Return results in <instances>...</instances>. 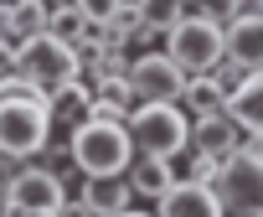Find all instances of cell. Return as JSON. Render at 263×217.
Wrapping results in <instances>:
<instances>
[{"label": "cell", "mask_w": 263, "mask_h": 217, "mask_svg": "<svg viewBox=\"0 0 263 217\" xmlns=\"http://www.w3.org/2000/svg\"><path fill=\"white\" fill-rule=\"evenodd\" d=\"M124 83H129V93H135V103H181V93H186L191 78L165 52H135Z\"/></svg>", "instance_id": "cell-7"}, {"label": "cell", "mask_w": 263, "mask_h": 217, "mask_svg": "<svg viewBox=\"0 0 263 217\" xmlns=\"http://www.w3.org/2000/svg\"><path fill=\"white\" fill-rule=\"evenodd\" d=\"M93 98H98V93H93L83 78H72L67 88H57V93L47 98V114H52V124H67V130H78V124L93 114Z\"/></svg>", "instance_id": "cell-14"}, {"label": "cell", "mask_w": 263, "mask_h": 217, "mask_svg": "<svg viewBox=\"0 0 263 217\" xmlns=\"http://www.w3.org/2000/svg\"><path fill=\"white\" fill-rule=\"evenodd\" d=\"M57 217H98V212H93V207H88V202H78V196H67V202H62V212H57Z\"/></svg>", "instance_id": "cell-25"}, {"label": "cell", "mask_w": 263, "mask_h": 217, "mask_svg": "<svg viewBox=\"0 0 263 217\" xmlns=\"http://www.w3.org/2000/svg\"><path fill=\"white\" fill-rule=\"evenodd\" d=\"M47 21H52V6H47V0H16V6H11V37H16V42L47 37Z\"/></svg>", "instance_id": "cell-18"}, {"label": "cell", "mask_w": 263, "mask_h": 217, "mask_svg": "<svg viewBox=\"0 0 263 217\" xmlns=\"http://www.w3.org/2000/svg\"><path fill=\"white\" fill-rule=\"evenodd\" d=\"M6 217H16V212H6Z\"/></svg>", "instance_id": "cell-28"}, {"label": "cell", "mask_w": 263, "mask_h": 217, "mask_svg": "<svg viewBox=\"0 0 263 217\" xmlns=\"http://www.w3.org/2000/svg\"><path fill=\"white\" fill-rule=\"evenodd\" d=\"M191 16H201V21H212V26H222V31H227V26L242 16V0H196Z\"/></svg>", "instance_id": "cell-21"}, {"label": "cell", "mask_w": 263, "mask_h": 217, "mask_svg": "<svg viewBox=\"0 0 263 217\" xmlns=\"http://www.w3.org/2000/svg\"><path fill=\"white\" fill-rule=\"evenodd\" d=\"M78 202H88L98 217H119V212H129L135 191H129V181H124V176H103V181H83Z\"/></svg>", "instance_id": "cell-15"}, {"label": "cell", "mask_w": 263, "mask_h": 217, "mask_svg": "<svg viewBox=\"0 0 263 217\" xmlns=\"http://www.w3.org/2000/svg\"><path fill=\"white\" fill-rule=\"evenodd\" d=\"M217 171H222V160H217V155H201V150H186V155H181V171H176V181H196V186H217Z\"/></svg>", "instance_id": "cell-20"}, {"label": "cell", "mask_w": 263, "mask_h": 217, "mask_svg": "<svg viewBox=\"0 0 263 217\" xmlns=\"http://www.w3.org/2000/svg\"><path fill=\"white\" fill-rule=\"evenodd\" d=\"M206 78H212V83H217V88H222V93H227V98H232V93H237V88H242V78H248V67H237V62H232V57H222V62H217V67H212V73H206Z\"/></svg>", "instance_id": "cell-22"}, {"label": "cell", "mask_w": 263, "mask_h": 217, "mask_svg": "<svg viewBox=\"0 0 263 217\" xmlns=\"http://www.w3.org/2000/svg\"><path fill=\"white\" fill-rule=\"evenodd\" d=\"M212 191L227 217H263V140L242 135V145L222 160Z\"/></svg>", "instance_id": "cell-3"}, {"label": "cell", "mask_w": 263, "mask_h": 217, "mask_svg": "<svg viewBox=\"0 0 263 217\" xmlns=\"http://www.w3.org/2000/svg\"><path fill=\"white\" fill-rule=\"evenodd\" d=\"M135 11H140V31H150V37H171L186 21L181 0H135Z\"/></svg>", "instance_id": "cell-17"}, {"label": "cell", "mask_w": 263, "mask_h": 217, "mask_svg": "<svg viewBox=\"0 0 263 217\" xmlns=\"http://www.w3.org/2000/svg\"><path fill=\"white\" fill-rule=\"evenodd\" d=\"M181 6H186V11H191V6H196V0H181Z\"/></svg>", "instance_id": "cell-27"}, {"label": "cell", "mask_w": 263, "mask_h": 217, "mask_svg": "<svg viewBox=\"0 0 263 217\" xmlns=\"http://www.w3.org/2000/svg\"><path fill=\"white\" fill-rule=\"evenodd\" d=\"M155 217H227L217 191L212 186H196V181H176L160 202H155Z\"/></svg>", "instance_id": "cell-9"}, {"label": "cell", "mask_w": 263, "mask_h": 217, "mask_svg": "<svg viewBox=\"0 0 263 217\" xmlns=\"http://www.w3.org/2000/svg\"><path fill=\"white\" fill-rule=\"evenodd\" d=\"M16 73H21V42L0 37V78H16Z\"/></svg>", "instance_id": "cell-24"}, {"label": "cell", "mask_w": 263, "mask_h": 217, "mask_svg": "<svg viewBox=\"0 0 263 217\" xmlns=\"http://www.w3.org/2000/svg\"><path fill=\"white\" fill-rule=\"evenodd\" d=\"M52 130L57 124L47 114V98H0V155L11 160L47 155Z\"/></svg>", "instance_id": "cell-4"}, {"label": "cell", "mask_w": 263, "mask_h": 217, "mask_svg": "<svg viewBox=\"0 0 263 217\" xmlns=\"http://www.w3.org/2000/svg\"><path fill=\"white\" fill-rule=\"evenodd\" d=\"M227 114H232V124H237L242 135L263 140V67L242 78V88L227 98Z\"/></svg>", "instance_id": "cell-11"}, {"label": "cell", "mask_w": 263, "mask_h": 217, "mask_svg": "<svg viewBox=\"0 0 263 217\" xmlns=\"http://www.w3.org/2000/svg\"><path fill=\"white\" fill-rule=\"evenodd\" d=\"M186 78H206L222 57H227V42H222V26H212V21H201V16H191L186 11V21L165 37V47H160Z\"/></svg>", "instance_id": "cell-5"}, {"label": "cell", "mask_w": 263, "mask_h": 217, "mask_svg": "<svg viewBox=\"0 0 263 217\" xmlns=\"http://www.w3.org/2000/svg\"><path fill=\"white\" fill-rule=\"evenodd\" d=\"M0 217H6V212H0Z\"/></svg>", "instance_id": "cell-29"}, {"label": "cell", "mask_w": 263, "mask_h": 217, "mask_svg": "<svg viewBox=\"0 0 263 217\" xmlns=\"http://www.w3.org/2000/svg\"><path fill=\"white\" fill-rule=\"evenodd\" d=\"M222 42H227V57H232L237 67H248V73L263 67V21H258V16H237V21L222 31Z\"/></svg>", "instance_id": "cell-13"}, {"label": "cell", "mask_w": 263, "mask_h": 217, "mask_svg": "<svg viewBox=\"0 0 263 217\" xmlns=\"http://www.w3.org/2000/svg\"><path fill=\"white\" fill-rule=\"evenodd\" d=\"M119 6H124V0H78V11H83V21H88V26H108Z\"/></svg>", "instance_id": "cell-23"}, {"label": "cell", "mask_w": 263, "mask_h": 217, "mask_svg": "<svg viewBox=\"0 0 263 217\" xmlns=\"http://www.w3.org/2000/svg\"><path fill=\"white\" fill-rule=\"evenodd\" d=\"M21 78H31L52 98L57 88H67L78 78V52L57 37H31V42H21Z\"/></svg>", "instance_id": "cell-8"}, {"label": "cell", "mask_w": 263, "mask_h": 217, "mask_svg": "<svg viewBox=\"0 0 263 217\" xmlns=\"http://www.w3.org/2000/svg\"><path fill=\"white\" fill-rule=\"evenodd\" d=\"M129 191H135L140 202H160L171 186H176V160H150V155H135L124 171Z\"/></svg>", "instance_id": "cell-10"}, {"label": "cell", "mask_w": 263, "mask_h": 217, "mask_svg": "<svg viewBox=\"0 0 263 217\" xmlns=\"http://www.w3.org/2000/svg\"><path fill=\"white\" fill-rule=\"evenodd\" d=\"M237 145H242V130L232 124V114H212V119H196L191 124V150H201V155L227 160Z\"/></svg>", "instance_id": "cell-12"}, {"label": "cell", "mask_w": 263, "mask_h": 217, "mask_svg": "<svg viewBox=\"0 0 263 217\" xmlns=\"http://www.w3.org/2000/svg\"><path fill=\"white\" fill-rule=\"evenodd\" d=\"M119 217H155V212H135V207H129V212H119Z\"/></svg>", "instance_id": "cell-26"}, {"label": "cell", "mask_w": 263, "mask_h": 217, "mask_svg": "<svg viewBox=\"0 0 263 217\" xmlns=\"http://www.w3.org/2000/svg\"><path fill=\"white\" fill-rule=\"evenodd\" d=\"M67 160L72 171H83V181H103L129 171L135 145H129V130L114 119H83L78 130H67Z\"/></svg>", "instance_id": "cell-1"}, {"label": "cell", "mask_w": 263, "mask_h": 217, "mask_svg": "<svg viewBox=\"0 0 263 217\" xmlns=\"http://www.w3.org/2000/svg\"><path fill=\"white\" fill-rule=\"evenodd\" d=\"M181 109H186V119H212V114H227V93L212 83V78H191L186 93H181Z\"/></svg>", "instance_id": "cell-16"}, {"label": "cell", "mask_w": 263, "mask_h": 217, "mask_svg": "<svg viewBox=\"0 0 263 217\" xmlns=\"http://www.w3.org/2000/svg\"><path fill=\"white\" fill-rule=\"evenodd\" d=\"M88 31H93V26L83 21V11H78V6H62V11H52V21H47V37H57V42H67V47H72V42H83Z\"/></svg>", "instance_id": "cell-19"}, {"label": "cell", "mask_w": 263, "mask_h": 217, "mask_svg": "<svg viewBox=\"0 0 263 217\" xmlns=\"http://www.w3.org/2000/svg\"><path fill=\"white\" fill-rule=\"evenodd\" d=\"M67 202V186L52 166H21L6 186V207L0 212H16V217H57Z\"/></svg>", "instance_id": "cell-6"}, {"label": "cell", "mask_w": 263, "mask_h": 217, "mask_svg": "<svg viewBox=\"0 0 263 217\" xmlns=\"http://www.w3.org/2000/svg\"><path fill=\"white\" fill-rule=\"evenodd\" d=\"M124 130L135 155H150V160H181L191 150V119L181 103H135Z\"/></svg>", "instance_id": "cell-2"}]
</instances>
